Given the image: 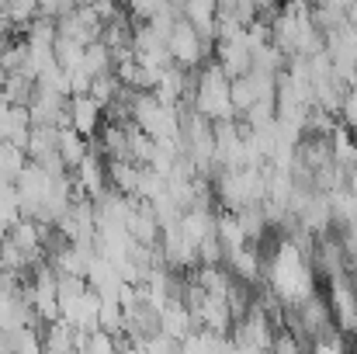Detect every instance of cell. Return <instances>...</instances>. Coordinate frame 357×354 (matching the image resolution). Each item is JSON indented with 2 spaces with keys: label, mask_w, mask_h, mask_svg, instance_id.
Masks as SVG:
<instances>
[{
  "label": "cell",
  "mask_w": 357,
  "mask_h": 354,
  "mask_svg": "<svg viewBox=\"0 0 357 354\" xmlns=\"http://www.w3.org/2000/svg\"><path fill=\"white\" fill-rule=\"evenodd\" d=\"M191 108L202 112L208 121L236 118L233 101H229V77L222 73V66L215 59H205L195 70V101H191Z\"/></svg>",
  "instance_id": "cell-1"
},
{
  "label": "cell",
  "mask_w": 357,
  "mask_h": 354,
  "mask_svg": "<svg viewBox=\"0 0 357 354\" xmlns=\"http://www.w3.org/2000/svg\"><path fill=\"white\" fill-rule=\"evenodd\" d=\"M167 52H170V59H174L177 66L195 70V66H202L205 59H212L215 45L202 42V35L195 31V24H191L188 17H177L174 28H170V35H167Z\"/></svg>",
  "instance_id": "cell-2"
},
{
  "label": "cell",
  "mask_w": 357,
  "mask_h": 354,
  "mask_svg": "<svg viewBox=\"0 0 357 354\" xmlns=\"http://www.w3.org/2000/svg\"><path fill=\"white\" fill-rule=\"evenodd\" d=\"M160 253H163V264L174 267V271H191L198 264V239L188 236L177 226H167L160 230Z\"/></svg>",
  "instance_id": "cell-3"
},
{
  "label": "cell",
  "mask_w": 357,
  "mask_h": 354,
  "mask_svg": "<svg viewBox=\"0 0 357 354\" xmlns=\"http://www.w3.org/2000/svg\"><path fill=\"white\" fill-rule=\"evenodd\" d=\"M212 59L222 66V73L233 80V77H243L246 70H250V63H253V52H250V45H246V38H243V28H239V35L233 38H226V42H215V52H212Z\"/></svg>",
  "instance_id": "cell-4"
},
{
  "label": "cell",
  "mask_w": 357,
  "mask_h": 354,
  "mask_svg": "<svg viewBox=\"0 0 357 354\" xmlns=\"http://www.w3.org/2000/svg\"><path fill=\"white\" fill-rule=\"evenodd\" d=\"M70 125L84 135V139H94L101 121H105V108L101 101H94L91 94H70Z\"/></svg>",
  "instance_id": "cell-5"
},
{
  "label": "cell",
  "mask_w": 357,
  "mask_h": 354,
  "mask_svg": "<svg viewBox=\"0 0 357 354\" xmlns=\"http://www.w3.org/2000/svg\"><path fill=\"white\" fill-rule=\"evenodd\" d=\"M35 84H38V77H35L28 66H21V70L3 73L0 94H3V101H7V105H28V101H31V94H35Z\"/></svg>",
  "instance_id": "cell-6"
},
{
  "label": "cell",
  "mask_w": 357,
  "mask_h": 354,
  "mask_svg": "<svg viewBox=\"0 0 357 354\" xmlns=\"http://www.w3.org/2000/svg\"><path fill=\"white\" fill-rule=\"evenodd\" d=\"M330 149H333V163H340L344 170L357 167V132H351L344 121H337V128L330 132Z\"/></svg>",
  "instance_id": "cell-7"
},
{
  "label": "cell",
  "mask_w": 357,
  "mask_h": 354,
  "mask_svg": "<svg viewBox=\"0 0 357 354\" xmlns=\"http://www.w3.org/2000/svg\"><path fill=\"white\" fill-rule=\"evenodd\" d=\"M160 330L163 334H170V337H188L191 330H195V320H191V309L184 306V302H167L163 309H160Z\"/></svg>",
  "instance_id": "cell-8"
},
{
  "label": "cell",
  "mask_w": 357,
  "mask_h": 354,
  "mask_svg": "<svg viewBox=\"0 0 357 354\" xmlns=\"http://www.w3.org/2000/svg\"><path fill=\"white\" fill-rule=\"evenodd\" d=\"M105 170H108V184L115 188V191H125V195H135V188H139V163H132V160H105Z\"/></svg>",
  "instance_id": "cell-9"
},
{
  "label": "cell",
  "mask_w": 357,
  "mask_h": 354,
  "mask_svg": "<svg viewBox=\"0 0 357 354\" xmlns=\"http://www.w3.org/2000/svg\"><path fill=\"white\" fill-rule=\"evenodd\" d=\"M87 149H91V139H84L73 125H63V128H59V156H63L66 170H73V167L87 156Z\"/></svg>",
  "instance_id": "cell-10"
},
{
  "label": "cell",
  "mask_w": 357,
  "mask_h": 354,
  "mask_svg": "<svg viewBox=\"0 0 357 354\" xmlns=\"http://www.w3.org/2000/svg\"><path fill=\"white\" fill-rule=\"evenodd\" d=\"M84 70H87L91 77H101V73H112V70H115L112 49H108L101 38H94V42L84 45Z\"/></svg>",
  "instance_id": "cell-11"
},
{
  "label": "cell",
  "mask_w": 357,
  "mask_h": 354,
  "mask_svg": "<svg viewBox=\"0 0 357 354\" xmlns=\"http://www.w3.org/2000/svg\"><path fill=\"white\" fill-rule=\"evenodd\" d=\"M229 101H233V112L236 118H243L253 105H257V87H253V80L243 73V77H233L229 80Z\"/></svg>",
  "instance_id": "cell-12"
},
{
  "label": "cell",
  "mask_w": 357,
  "mask_h": 354,
  "mask_svg": "<svg viewBox=\"0 0 357 354\" xmlns=\"http://www.w3.org/2000/svg\"><path fill=\"white\" fill-rule=\"evenodd\" d=\"M52 56H56V63L70 73V70H77V66H84V45L80 42H73V38H63V35H56L52 38Z\"/></svg>",
  "instance_id": "cell-13"
},
{
  "label": "cell",
  "mask_w": 357,
  "mask_h": 354,
  "mask_svg": "<svg viewBox=\"0 0 357 354\" xmlns=\"http://www.w3.org/2000/svg\"><path fill=\"white\" fill-rule=\"evenodd\" d=\"M119 91H121V80L115 77V70H112V73H101V77H94L87 94H91L94 101H101V108H105V105H108V101H112Z\"/></svg>",
  "instance_id": "cell-14"
},
{
  "label": "cell",
  "mask_w": 357,
  "mask_h": 354,
  "mask_svg": "<svg viewBox=\"0 0 357 354\" xmlns=\"http://www.w3.org/2000/svg\"><path fill=\"white\" fill-rule=\"evenodd\" d=\"M119 3L128 10L132 21H149L153 14L167 10V0H119Z\"/></svg>",
  "instance_id": "cell-15"
},
{
  "label": "cell",
  "mask_w": 357,
  "mask_h": 354,
  "mask_svg": "<svg viewBox=\"0 0 357 354\" xmlns=\"http://www.w3.org/2000/svg\"><path fill=\"white\" fill-rule=\"evenodd\" d=\"M340 121L351 128V132H357V84L344 94V105H340Z\"/></svg>",
  "instance_id": "cell-16"
},
{
  "label": "cell",
  "mask_w": 357,
  "mask_h": 354,
  "mask_svg": "<svg viewBox=\"0 0 357 354\" xmlns=\"http://www.w3.org/2000/svg\"><path fill=\"white\" fill-rule=\"evenodd\" d=\"M73 7H77L73 0H38V14H45V17H59Z\"/></svg>",
  "instance_id": "cell-17"
},
{
  "label": "cell",
  "mask_w": 357,
  "mask_h": 354,
  "mask_svg": "<svg viewBox=\"0 0 357 354\" xmlns=\"http://www.w3.org/2000/svg\"><path fill=\"white\" fill-rule=\"evenodd\" d=\"M10 38H14V24H10V17L0 10V45H3V42H10Z\"/></svg>",
  "instance_id": "cell-18"
},
{
  "label": "cell",
  "mask_w": 357,
  "mask_h": 354,
  "mask_svg": "<svg viewBox=\"0 0 357 354\" xmlns=\"http://www.w3.org/2000/svg\"><path fill=\"white\" fill-rule=\"evenodd\" d=\"M73 3H77V7H87V3H94V0H73Z\"/></svg>",
  "instance_id": "cell-19"
},
{
  "label": "cell",
  "mask_w": 357,
  "mask_h": 354,
  "mask_svg": "<svg viewBox=\"0 0 357 354\" xmlns=\"http://www.w3.org/2000/svg\"><path fill=\"white\" fill-rule=\"evenodd\" d=\"M7 3H10V0H0V10H3V7H7Z\"/></svg>",
  "instance_id": "cell-20"
},
{
  "label": "cell",
  "mask_w": 357,
  "mask_h": 354,
  "mask_svg": "<svg viewBox=\"0 0 357 354\" xmlns=\"http://www.w3.org/2000/svg\"><path fill=\"white\" fill-rule=\"evenodd\" d=\"M354 70H357V63H354Z\"/></svg>",
  "instance_id": "cell-21"
},
{
  "label": "cell",
  "mask_w": 357,
  "mask_h": 354,
  "mask_svg": "<svg viewBox=\"0 0 357 354\" xmlns=\"http://www.w3.org/2000/svg\"><path fill=\"white\" fill-rule=\"evenodd\" d=\"M0 239H3V236H0Z\"/></svg>",
  "instance_id": "cell-22"
}]
</instances>
